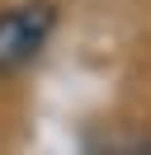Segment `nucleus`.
Returning a JSON list of instances; mask_svg holds the SVG:
<instances>
[{
    "label": "nucleus",
    "mask_w": 151,
    "mask_h": 155,
    "mask_svg": "<svg viewBox=\"0 0 151 155\" xmlns=\"http://www.w3.org/2000/svg\"><path fill=\"white\" fill-rule=\"evenodd\" d=\"M57 24H61L57 0H14V5H5L0 10V80L33 66L47 52Z\"/></svg>",
    "instance_id": "f257e3e1"
},
{
    "label": "nucleus",
    "mask_w": 151,
    "mask_h": 155,
    "mask_svg": "<svg viewBox=\"0 0 151 155\" xmlns=\"http://www.w3.org/2000/svg\"><path fill=\"white\" fill-rule=\"evenodd\" d=\"M94 155H151V146H109V150H94Z\"/></svg>",
    "instance_id": "f03ea898"
}]
</instances>
